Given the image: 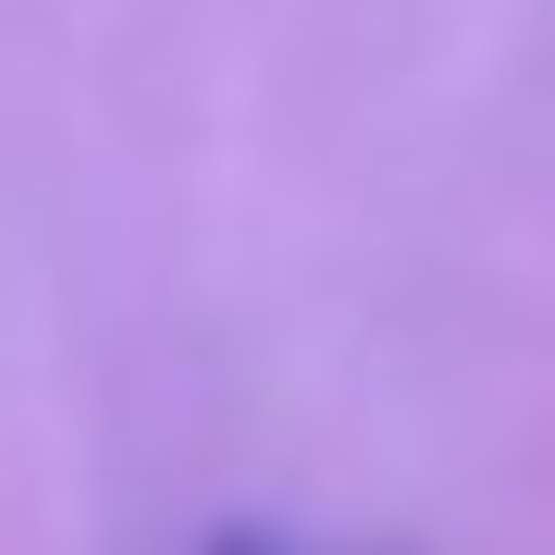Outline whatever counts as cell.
<instances>
[{
    "label": "cell",
    "mask_w": 555,
    "mask_h": 555,
    "mask_svg": "<svg viewBox=\"0 0 555 555\" xmlns=\"http://www.w3.org/2000/svg\"><path fill=\"white\" fill-rule=\"evenodd\" d=\"M210 555H272V543H247V531H222V543H210Z\"/></svg>",
    "instance_id": "obj_1"
}]
</instances>
